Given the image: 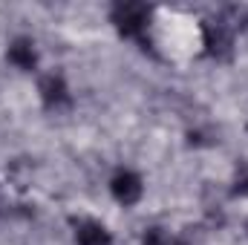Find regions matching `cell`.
Segmentation results:
<instances>
[{"label": "cell", "instance_id": "obj_1", "mask_svg": "<svg viewBox=\"0 0 248 245\" xmlns=\"http://www.w3.org/2000/svg\"><path fill=\"white\" fill-rule=\"evenodd\" d=\"M150 6L147 3H139V0H127V3H116L113 12H110V20L113 26L119 29L122 38L130 41H141L144 32H147V23H150Z\"/></svg>", "mask_w": 248, "mask_h": 245}, {"label": "cell", "instance_id": "obj_2", "mask_svg": "<svg viewBox=\"0 0 248 245\" xmlns=\"http://www.w3.org/2000/svg\"><path fill=\"white\" fill-rule=\"evenodd\" d=\"M234 26L225 17L217 20H205L202 23V38H205V52L217 61H228L234 52Z\"/></svg>", "mask_w": 248, "mask_h": 245}, {"label": "cell", "instance_id": "obj_3", "mask_svg": "<svg viewBox=\"0 0 248 245\" xmlns=\"http://www.w3.org/2000/svg\"><path fill=\"white\" fill-rule=\"evenodd\" d=\"M38 92H41V101H44L46 110H55V113H58V110H66V107L72 104L69 87H66L63 75H58V72L44 75L41 84H38Z\"/></svg>", "mask_w": 248, "mask_h": 245}, {"label": "cell", "instance_id": "obj_4", "mask_svg": "<svg viewBox=\"0 0 248 245\" xmlns=\"http://www.w3.org/2000/svg\"><path fill=\"white\" fill-rule=\"evenodd\" d=\"M110 193L119 205H136L144 193V184H141V176L133 173V170H119L113 179H110Z\"/></svg>", "mask_w": 248, "mask_h": 245}, {"label": "cell", "instance_id": "obj_5", "mask_svg": "<svg viewBox=\"0 0 248 245\" xmlns=\"http://www.w3.org/2000/svg\"><path fill=\"white\" fill-rule=\"evenodd\" d=\"M75 243L78 245H113V234L95 219H75Z\"/></svg>", "mask_w": 248, "mask_h": 245}, {"label": "cell", "instance_id": "obj_6", "mask_svg": "<svg viewBox=\"0 0 248 245\" xmlns=\"http://www.w3.org/2000/svg\"><path fill=\"white\" fill-rule=\"evenodd\" d=\"M6 58H9V63H15L17 69L32 72V69L38 66V49H35V44H32L29 38H17V41L9 44Z\"/></svg>", "mask_w": 248, "mask_h": 245}, {"label": "cell", "instance_id": "obj_7", "mask_svg": "<svg viewBox=\"0 0 248 245\" xmlns=\"http://www.w3.org/2000/svg\"><path fill=\"white\" fill-rule=\"evenodd\" d=\"M141 245H187L185 240H179V237H173L170 231H165V228H147L144 234H141Z\"/></svg>", "mask_w": 248, "mask_h": 245}, {"label": "cell", "instance_id": "obj_8", "mask_svg": "<svg viewBox=\"0 0 248 245\" xmlns=\"http://www.w3.org/2000/svg\"><path fill=\"white\" fill-rule=\"evenodd\" d=\"M231 193H234V196H248V165L240 168V173H237V179H234Z\"/></svg>", "mask_w": 248, "mask_h": 245}, {"label": "cell", "instance_id": "obj_9", "mask_svg": "<svg viewBox=\"0 0 248 245\" xmlns=\"http://www.w3.org/2000/svg\"><path fill=\"white\" fill-rule=\"evenodd\" d=\"M246 234H248V222H246Z\"/></svg>", "mask_w": 248, "mask_h": 245}, {"label": "cell", "instance_id": "obj_10", "mask_svg": "<svg viewBox=\"0 0 248 245\" xmlns=\"http://www.w3.org/2000/svg\"><path fill=\"white\" fill-rule=\"evenodd\" d=\"M246 32H248V23H246Z\"/></svg>", "mask_w": 248, "mask_h": 245}]
</instances>
